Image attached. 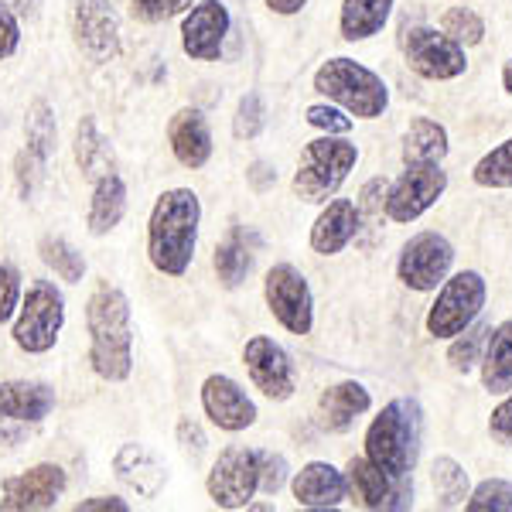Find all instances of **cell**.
Segmentation results:
<instances>
[{"instance_id": "37", "label": "cell", "mask_w": 512, "mask_h": 512, "mask_svg": "<svg viewBox=\"0 0 512 512\" xmlns=\"http://www.w3.org/2000/svg\"><path fill=\"white\" fill-rule=\"evenodd\" d=\"M468 512H509L512 509V482L506 478H489L465 499Z\"/></svg>"}, {"instance_id": "30", "label": "cell", "mask_w": 512, "mask_h": 512, "mask_svg": "<svg viewBox=\"0 0 512 512\" xmlns=\"http://www.w3.org/2000/svg\"><path fill=\"white\" fill-rule=\"evenodd\" d=\"M216 274H219V284L226 287V291H236L239 284L246 280V274L253 270V253L250 246H246L243 233H229L222 243L216 246Z\"/></svg>"}, {"instance_id": "41", "label": "cell", "mask_w": 512, "mask_h": 512, "mask_svg": "<svg viewBox=\"0 0 512 512\" xmlns=\"http://www.w3.org/2000/svg\"><path fill=\"white\" fill-rule=\"evenodd\" d=\"M21 304V274L14 263H0V325L14 318Z\"/></svg>"}, {"instance_id": "10", "label": "cell", "mask_w": 512, "mask_h": 512, "mask_svg": "<svg viewBox=\"0 0 512 512\" xmlns=\"http://www.w3.org/2000/svg\"><path fill=\"white\" fill-rule=\"evenodd\" d=\"M205 489L219 509H250L260 492V454L253 448H226L212 465Z\"/></svg>"}, {"instance_id": "8", "label": "cell", "mask_w": 512, "mask_h": 512, "mask_svg": "<svg viewBox=\"0 0 512 512\" xmlns=\"http://www.w3.org/2000/svg\"><path fill=\"white\" fill-rule=\"evenodd\" d=\"M263 297H267L270 315H274L287 332L311 335V325H315V297H311L308 280H304V274L294 263H274V267L267 270Z\"/></svg>"}, {"instance_id": "21", "label": "cell", "mask_w": 512, "mask_h": 512, "mask_svg": "<svg viewBox=\"0 0 512 512\" xmlns=\"http://www.w3.org/2000/svg\"><path fill=\"white\" fill-rule=\"evenodd\" d=\"M362 212L359 205L349 198H332V202L321 209V216L311 226V250L318 256H335L359 236Z\"/></svg>"}, {"instance_id": "26", "label": "cell", "mask_w": 512, "mask_h": 512, "mask_svg": "<svg viewBox=\"0 0 512 512\" xmlns=\"http://www.w3.org/2000/svg\"><path fill=\"white\" fill-rule=\"evenodd\" d=\"M482 386L489 393L512 390V318L495 325L482 352Z\"/></svg>"}, {"instance_id": "46", "label": "cell", "mask_w": 512, "mask_h": 512, "mask_svg": "<svg viewBox=\"0 0 512 512\" xmlns=\"http://www.w3.org/2000/svg\"><path fill=\"white\" fill-rule=\"evenodd\" d=\"M489 434L495 444H512V390L489 417Z\"/></svg>"}, {"instance_id": "29", "label": "cell", "mask_w": 512, "mask_h": 512, "mask_svg": "<svg viewBox=\"0 0 512 512\" xmlns=\"http://www.w3.org/2000/svg\"><path fill=\"white\" fill-rule=\"evenodd\" d=\"M76 164L86 178H103L113 171V147L96 130L93 117H82V123L76 127Z\"/></svg>"}, {"instance_id": "42", "label": "cell", "mask_w": 512, "mask_h": 512, "mask_svg": "<svg viewBox=\"0 0 512 512\" xmlns=\"http://www.w3.org/2000/svg\"><path fill=\"white\" fill-rule=\"evenodd\" d=\"M41 168H45V158H38L35 151H24L18 154V161H14V178H18V192L21 198H31L38 192L41 185Z\"/></svg>"}, {"instance_id": "51", "label": "cell", "mask_w": 512, "mask_h": 512, "mask_svg": "<svg viewBox=\"0 0 512 512\" xmlns=\"http://www.w3.org/2000/svg\"><path fill=\"white\" fill-rule=\"evenodd\" d=\"M11 7H18L21 14H35V7H38V0H7Z\"/></svg>"}, {"instance_id": "47", "label": "cell", "mask_w": 512, "mask_h": 512, "mask_svg": "<svg viewBox=\"0 0 512 512\" xmlns=\"http://www.w3.org/2000/svg\"><path fill=\"white\" fill-rule=\"evenodd\" d=\"M178 444L185 451H192V454H198V451H205V434H202V427L195 424V420H188V417H181L178 420Z\"/></svg>"}, {"instance_id": "48", "label": "cell", "mask_w": 512, "mask_h": 512, "mask_svg": "<svg viewBox=\"0 0 512 512\" xmlns=\"http://www.w3.org/2000/svg\"><path fill=\"white\" fill-rule=\"evenodd\" d=\"M127 512V502L113 499V495H96V499H82L76 502V512Z\"/></svg>"}, {"instance_id": "34", "label": "cell", "mask_w": 512, "mask_h": 512, "mask_svg": "<svg viewBox=\"0 0 512 512\" xmlns=\"http://www.w3.org/2000/svg\"><path fill=\"white\" fill-rule=\"evenodd\" d=\"M492 325H468L465 332L454 335L451 349H448V362L454 373H472V369L482 362V352H485V338H489Z\"/></svg>"}, {"instance_id": "2", "label": "cell", "mask_w": 512, "mask_h": 512, "mask_svg": "<svg viewBox=\"0 0 512 512\" xmlns=\"http://www.w3.org/2000/svg\"><path fill=\"white\" fill-rule=\"evenodd\" d=\"M89 366L106 383H123L134 373V321L130 301L117 287H99L86 304Z\"/></svg>"}, {"instance_id": "19", "label": "cell", "mask_w": 512, "mask_h": 512, "mask_svg": "<svg viewBox=\"0 0 512 512\" xmlns=\"http://www.w3.org/2000/svg\"><path fill=\"white\" fill-rule=\"evenodd\" d=\"M297 506L304 509H335L349 499V482L345 472H338L328 461H308L291 482Z\"/></svg>"}, {"instance_id": "24", "label": "cell", "mask_w": 512, "mask_h": 512, "mask_svg": "<svg viewBox=\"0 0 512 512\" xmlns=\"http://www.w3.org/2000/svg\"><path fill=\"white\" fill-rule=\"evenodd\" d=\"M113 468H117V478L127 489H134L140 499H154V495L161 492L164 478V465L158 461V454L147 451L144 444H123L117 451V458H113Z\"/></svg>"}, {"instance_id": "14", "label": "cell", "mask_w": 512, "mask_h": 512, "mask_svg": "<svg viewBox=\"0 0 512 512\" xmlns=\"http://www.w3.org/2000/svg\"><path fill=\"white\" fill-rule=\"evenodd\" d=\"M345 482H349V495L359 509H410L414 506V485L396 482L386 472H379L369 458H352L345 468Z\"/></svg>"}, {"instance_id": "40", "label": "cell", "mask_w": 512, "mask_h": 512, "mask_svg": "<svg viewBox=\"0 0 512 512\" xmlns=\"http://www.w3.org/2000/svg\"><path fill=\"white\" fill-rule=\"evenodd\" d=\"M304 120H308L311 127L325 130V134H342L345 137L352 130V117L342 110V106H335V103L308 106V110H304Z\"/></svg>"}, {"instance_id": "38", "label": "cell", "mask_w": 512, "mask_h": 512, "mask_svg": "<svg viewBox=\"0 0 512 512\" xmlns=\"http://www.w3.org/2000/svg\"><path fill=\"white\" fill-rule=\"evenodd\" d=\"M195 0H130V14L144 24H161V21H171L178 14H185Z\"/></svg>"}, {"instance_id": "52", "label": "cell", "mask_w": 512, "mask_h": 512, "mask_svg": "<svg viewBox=\"0 0 512 512\" xmlns=\"http://www.w3.org/2000/svg\"><path fill=\"white\" fill-rule=\"evenodd\" d=\"M502 89H506V93L512 96V59L502 65Z\"/></svg>"}, {"instance_id": "13", "label": "cell", "mask_w": 512, "mask_h": 512, "mask_svg": "<svg viewBox=\"0 0 512 512\" xmlns=\"http://www.w3.org/2000/svg\"><path fill=\"white\" fill-rule=\"evenodd\" d=\"M243 366L250 373L253 386L260 390L267 400H291L297 390V369L274 338L267 335H253L243 345Z\"/></svg>"}, {"instance_id": "44", "label": "cell", "mask_w": 512, "mask_h": 512, "mask_svg": "<svg viewBox=\"0 0 512 512\" xmlns=\"http://www.w3.org/2000/svg\"><path fill=\"white\" fill-rule=\"evenodd\" d=\"M21 45V24L18 14L7 0H0V59H11Z\"/></svg>"}, {"instance_id": "50", "label": "cell", "mask_w": 512, "mask_h": 512, "mask_svg": "<svg viewBox=\"0 0 512 512\" xmlns=\"http://www.w3.org/2000/svg\"><path fill=\"white\" fill-rule=\"evenodd\" d=\"M246 175H250L253 188H260V192H263L267 185H274V181H277V171H270L267 164H253V168L246 171Z\"/></svg>"}, {"instance_id": "15", "label": "cell", "mask_w": 512, "mask_h": 512, "mask_svg": "<svg viewBox=\"0 0 512 512\" xmlns=\"http://www.w3.org/2000/svg\"><path fill=\"white\" fill-rule=\"evenodd\" d=\"M229 7L222 0H198L188 7V18L181 24V48L195 62H219L222 45L229 35Z\"/></svg>"}, {"instance_id": "18", "label": "cell", "mask_w": 512, "mask_h": 512, "mask_svg": "<svg viewBox=\"0 0 512 512\" xmlns=\"http://www.w3.org/2000/svg\"><path fill=\"white\" fill-rule=\"evenodd\" d=\"M202 410L219 431H229V434H239L246 427L256 424V403L246 396L243 386L236 383L233 376H209L202 383Z\"/></svg>"}, {"instance_id": "6", "label": "cell", "mask_w": 512, "mask_h": 512, "mask_svg": "<svg viewBox=\"0 0 512 512\" xmlns=\"http://www.w3.org/2000/svg\"><path fill=\"white\" fill-rule=\"evenodd\" d=\"M65 325V301L59 287L38 280L28 287V294L18 304V321H14V345L28 355L52 352Z\"/></svg>"}, {"instance_id": "31", "label": "cell", "mask_w": 512, "mask_h": 512, "mask_svg": "<svg viewBox=\"0 0 512 512\" xmlns=\"http://www.w3.org/2000/svg\"><path fill=\"white\" fill-rule=\"evenodd\" d=\"M431 485L441 509H461L468 499V472L454 458H437L431 465Z\"/></svg>"}, {"instance_id": "16", "label": "cell", "mask_w": 512, "mask_h": 512, "mask_svg": "<svg viewBox=\"0 0 512 512\" xmlns=\"http://www.w3.org/2000/svg\"><path fill=\"white\" fill-rule=\"evenodd\" d=\"M72 35L93 62H106L120 52V21L110 0H72Z\"/></svg>"}, {"instance_id": "20", "label": "cell", "mask_w": 512, "mask_h": 512, "mask_svg": "<svg viewBox=\"0 0 512 512\" xmlns=\"http://www.w3.org/2000/svg\"><path fill=\"white\" fill-rule=\"evenodd\" d=\"M168 144L178 164H185V168H192V171L205 168L212 158V130H209L205 113L195 110V106L178 110L175 117L168 120Z\"/></svg>"}, {"instance_id": "1", "label": "cell", "mask_w": 512, "mask_h": 512, "mask_svg": "<svg viewBox=\"0 0 512 512\" xmlns=\"http://www.w3.org/2000/svg\"><path fill=\"white\" fill-rule=\"evenodd\" d=\"M202 202L192 188H168L147 219V256L154 270L168 277H185L195 260Z\"/></svg>"}, {"instance_id": "28", "label": "cell", "mask_w": 512, "mask_h": 512, "mask_svg": "<svg viewBox=\"0 0 512 512\" xmlns=\"http://www.w3.org/2000/svg\"><path fill=\"white\" fill-rule=\"evenodd\" d=\"M448 158V130L437 120L417 117L403 134V164H441Z\"/></svg>"}, {"instance_id": "25", "label": "cell", "mask_w": 512, "mask_h": 512, "mask_svg": "<svg viewBox=\"0 0 512 512\" xmlns=\"http://www.w3.org/2000/svg\"><path fill=\"white\" fill-rule=\"evenodd\" d=\"M123 212H127V185L117 171L110 175L96 178V188H93V202H89V233L93 236H106L110 229L120 226Z\"/></svg>"}, {"instance_id": "43", "label": "cell", "mask_w": 512, "mask_h": 512, "mask_svg": "<svg viewBox=\"0 0 512 512\" xmlns=\"http://www.w3.org/2000/svg\"><path fill=\"white\" fill-rule=\"evenodd\" d=\"M260 454V492L277 495L287 482V461L274 451H256Z\"/></svg>"}, {"instance_id": "7", "label": "cell", "mask_w": 512, "mask_h": 512, "mask_svg": "<svg viewBox=\"0 0 512 512\" xmlns=\"http://www.w3.org/2000/svg\"><path fill=\"white\" fill-rule=\"evenodd\" d=\"M485 297H489V287H485L482 274L475 270H461L454 277H444L441 291H437V301L427 311V335L431 338H454L458 332H465L472 321L482 315Z\"/></svg>"}, {"instance_id": "4", "label": "cell", "mask_w": 512, "mask_h": 512, "mask_svg": "<svg viewBox=\"0 0 512 512\" xmlns=\"http://www.w3.org/2000/svg\"><path fill=\"white\" fill-rule=\"evenodd\" d=\"M355 164H359V147L352 140H345L342 134H325L318 140H308L291 181L294 195L308 205L328 202L345 185V178H349Z\"/></svg>"}, {"instance_id": "39", "label": "cell", "mask_w": 512, "mask_h": 512, "mask_svg": "<svg viewBox=\"0 0 512 512\" xmlns=\"http://www.w3.org/2000/svg\"><path fill=\"white\" fill-rule=\"evenodd\" d=\"M263 130V99L256 93H246L236 103V117H233V134L239 140H253Z\"/></svg>"}, {"instance_id": "9", "label": "cell", "mask_w": 512, "mask_h": 512, "mask_svg": "<svg viewBox=\"0 0 512 512\" xmlns=\"http://www.w3.org/2000/svg\"><path fill=\"white\" fill-rule=\"evenodd\" d=\"M403 55H407V65L420 79L431 82L458 79L468 69L465 48L451 41L444 31L427 28V24H414V28L403 31Z\"/></svg>"}, {"instance_id": "36", "label": "cell", "mask_w": 512, "mask_h": 512, "mask_svg": "<svg viewBox=\"0 0 512 512\" xmlns=\"http://www.w3.org/2000/svg\"><path fill=\"white\" fill-rule=\"evenodd\" d=\"M441 31L451 41H458L461 48H468L485 38V21L478 18L472 7H451V11L441 18Z\"/></svg>"}, {"instance_id": "3", "label": "cell", "mask_w": 512, "mask_h": 512, "mask_svg": "<svg viewBox=\"0 0 512 512\" xmlns=\"http://www.w3.org/2000/svg\"><path fill=\"white\" fill-rule=\"evenodd\" d=\"M420 434H424V414L414 396H396L373 417L366 431V458L379 472H386L396 482H407L414 475Z\"/></svg>"}, {"instance_id": "45", "label": "cell", "mask_w": 512, "mask_h": 512, "mask_svg": "<svg viewBox=\"0 0 512 512\" xmlns=\"http://www.w3.org/2000/svg\"><path fill=\"white\" fill-rule=\"evenodd\" d=\"M386 188H390V181H386V178H373V181H366V188H362V198H359V202H355V205H359L362 216H383Z\"/></svg>"}, {"instance_id": "27", "label": "cell", "mask_w": 512, "mask_h": 512, "mask_svg": "<svg viewBox=\"0 0 512 512\" xmlns=\"http://www.w3.org/2000/svg\"><path fill=\"white\" fill-rule=\"evenodd\" d=\"M396 0H342L338 31L345 41H366L386 28Z\"/></svg>"}, {"instance_id": "49", "label": "cell", "mask_w": 512, "mask_h": 512, "mask_svg": "<svg viewBox=\"0 0 512 512\" xmlns=\"http://www.w3.org/2000/svg\"><path fill=\"white\" fill-rule=\"evenodd\" d=\"M263 4H267L274 14H284V18H291V14H301L304 7H308V0H263Z\"/></svg>"}, {"instance_id": "5", "label": "cell", "mask_w": 512, "mask_h": 512, "mask_svg": "<svg viewBox=\"0 0 512 512\" xmlns=\"http://www.w3.org/2000/svg\"><path fill=\"white\" fill-rule=\"evenodd\" d=\"M315 93L359 120L383 117L390 106V89H386L383 76H376L373 69L355 59H328L315 72Z\"/></svg>"}, {"instance_id": "12", "label": "cell", "mask_w": 512, "mask_h": 512, "mask_svg": "<svg viewBox=\"0 0 512 512\" xmlns=\"http://www.w3.org/2000/svg\"><path fill=\"white\" fill-rule=\"evenodd\" d=\"M454 263V246L448 243V236L441 233H417L414 239H407L396 263V274H400L403 287L410 291H437L444 284Z\"/></svg>"}, {"instance_id": "32", "label": "cell", "mask_w": 512, "mask_h": 512, "mask_svg": "<svg viewBox=\"0 0 512 512\" xmlns=\"http://www.w3.org/2000/svg\"><path fill=\"white\" fill-rule=\"evenodd\" d=\"M38 253H41V260H45L48 267L65 280V284H79L82 274H86V260H82V253L72 243H65L62 236H45L38 246Z\"/></svg>"}, {"instance_id": "17", "label": "cell", "mask_w": 512, "mask_h": 512, "mask_svg": "<svg viewBox=\"0 0 512 512\" xmlns=\"http://www.w3.org/2000/svg\"><path fill=\"white\" fill-rule=\"evenodd\" d=\"M69 478L59 465H35L21 475H11L0 485V509L7 512H31V509H52L65 492Z\"/></svg>"}, {"instance_id": "11", "label": "cell", "mask_w": 512, "mask_h": 512, "mask_svg": "<svg viewBox=\"0 0 512 512\" xmlns=\"http://www.w3.org/2000/svg\"><path fill=\"white\" fill-rule=\"evenodd\" d=\"M444 192H448V171H441V164H407V171L386 188L383 212L390 222H414L437 205Z\"/></svg>"}, {"instance_id": "35", "label": "cell", "mask_w": 512, "mask_h": 512, "mask_svg": "<svg viewBox=\"0 0 512 512\" xmlns=\"http://www.w3.org/2000/svg\"><path fill=\"white\" fill-rule=\"evenodd\" d=\"M472 178L478 188H512V137L492 147L482 161L472 168Z\"/></svg>"}, {"instance_id": "22", "label": "cell", "mask_w": 512, "mask_h": 512, "mask_svg": "<svg viewBox=\"0 0 512 512\" xmlns=\"http://www.w3.org/2000/svg\"><path fill=\"white\" fill-rule=\"evenodd\" d=\"M55 410V390L38 379H4L0 383V420L38 424Z\"/></svg>"}, {"instance_id": "23", "label": "cell", "mask_w": 512, "mask_h": 512, "mask_svg": "<svg viewBox=\"0 0 512 512\" xmlns=\"http://www.w3.org/2000/svg\"><path fill=\"white\" fill-rule=\"evenodd\" d=\"M369 407H373V396H369L366 386L355 383V379H345V383L328 386V390L321 393L318 420H321V427H325V431L345 434L355 424V417L369 414Z\"/></svg>"}, {"instance_id": "33", "label": "cell", "mask_w": 512, "mask_h": 512, "mask_svg": "<svg viewBox=\"0 0 512 512\" xmlns=\"http://www.w3.org/2000/svg\"><path fill=\"white\" fill-rule=\"evenodd\" d=\"M24 134H28V151H35L38 158H52L55 154V137H59V127H55V113L45 99L31 103L28 120H24Z\"/></svg>"}]
</instances>
